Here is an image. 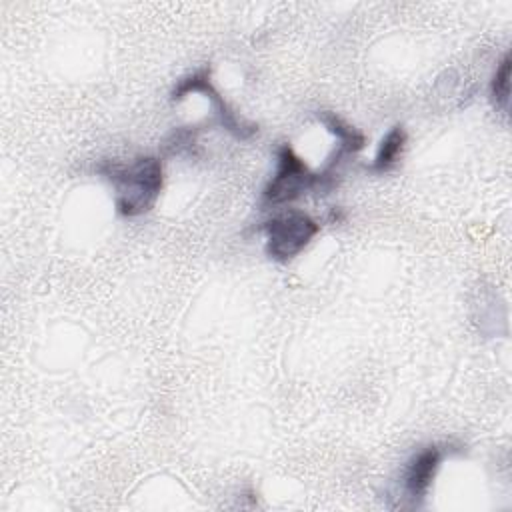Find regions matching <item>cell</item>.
<instances>
[{
	"label": "cell",
	"instance_id": "6da1fadb",
	"mask_svg": "<svg viewBox=\"0 0 512 512\" xmlns=\"http://www.w3.org/2000/svg\"><path fill=\"white\" fill-rule=\"evenodd\" d=\"M100 172L112 182L116 210L126 218L150 212L164 186V168L158 156H138L130 164L108 162Z\"/></svg>",
	"mask_w": 512,
	"mask_h": 512
},
{
	"label": "cell",
	"instance_id": "7a4b0ae2",
	"mask_svg": "<svg viewBox=\"0 0 512 512\" xmlns=\"http://www.w3.org/2000/svg\"><path fill=\"white\" fill-rule=\"evenodd\" d=\"M266 254L276 262L294 260L320 232V224L302 210H286L262 224Z\"/></svg>",
	"mask_w": 512,
	"mask_h": 512
},
{
	"label": "cell",
	"instance_id": "3957f363",
	"mask_svg": "<svg viewBox=\"0 0 512 512\" xmlns=\"http://www.w3.org/2000/svg\"><path fill=\"white\" fill-rule=\"evenodd\" d=\"M314 186V172L294 152L292 146L284 144L276 152V172L262 190L266 206H282L298 200Z\"/></svg>",
	"mask_w": 512,
	"mask_h": 512
},
{
	"label": "cell",
	"instance_id": "277c9868",
	"mask_svg": "<svg viewBox=\"0 0 512 512\" xmlns=\"http://www.w3.org/2000/svg\"><path fill=\"white\" fill-rule=\"evenodd\" d=\"M192 92H200L204 94V98H208L212 102V108H214V118L216 122L228 130L234 138L238 140H250L256 132H258V126L254 122H248L244 118H240L232 106L224 100V96H220V92L216 90V86L212 84V78H210V68H200L184 78H180L176 82V86L172 88L170 92V100L172 102H180L184 100L188 94Z\"/></svg>",
	"mask_w": 512,
	"mask_h": 512
},
{
	"label": "cell",
	"instance_id": "5b68a950",
	"mask_svg": "<svg viewBox=\"0 0 512 512\" xmlns=\"http://www.w3.org/2000/svg\"><path fill=\"white\" fill-rule=\"evenodd\" d=\"M442 458H444V450L436 444H430L408 460L402 474V486L406 496L414 504H420L426 498L434 482V476L442 464Z\"/></svg>",
	"mask_w": 512,
	"mask_h": 512
},
{
	"label": "cell",
	"instance_id": "8992f818",
	"mask_svg": "<svg viewBox=\"0 0 512 512\" xmlns=\"http://www.w3.org/2000/svg\"><path fill=\"white\" fill-rule=\"evenodd\" d=\"M318 120L338 140V148H336L334 156L344 160L348 156H354L356 152H360L366 146V136L358 128L348 124L344 118H340L338 114H334V112H320Z\"/></svg>",
	"mask_w": 512,
	"mask_h": 512
},
{
	"label": "cell",
	"instance_id": "52a82bcc",
	"mask_svg": "<svg viewBox=\"0 0 512 512\" xmlns=\"http://www.w3.org/2000/svg\"><path fill=\"white\" fill-rule=\"evenodd\" d=\"M406 142H408L406 128L402 124L392 126L384 134V138L380 140L376 156H374V160L370 164V170L378 172V174H384V172L392 170L398 164V160H400V156H402V152L406 148Z\"/></svg>",
	"mask_w": 512,
	"mask_h": 512
},
{
	"label": "cell",
	"instance_id": "ba28073f",
	"mask_svg": "<svg viewBox=\"0 0 512 512\" xmlns=\"http://www.w3.org/2000/svg\"><path fill=\"white\" fill-rule=\"evenodd\" d=\"M490 100L494 108L508 112L510 104V54H504L490 80Z\"/></svg>",
	"mask_w": 512,
	"mask_h": 512
},
{
	"label": "cell",
	"instance_id": "9c48e42d",
	"mask_svg": "<svg viewBox=\"0 0 512 512\" xmlns=\"http://www.w3.org/2000/svg\"><path fill=\"white\" fill-rule=\"evenodd\" d=\"M200 128L198 126H178L168 132V136L162 142V150L166 156H184L192 154L196 146V136Z\"/></svg>",
	"mask_w": 512,
	"mask_h": 512
}]
</instances>
